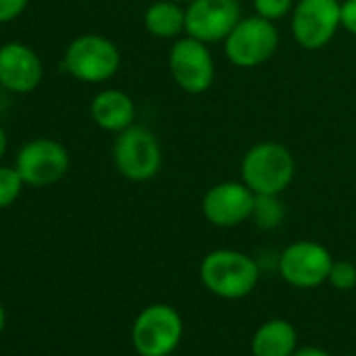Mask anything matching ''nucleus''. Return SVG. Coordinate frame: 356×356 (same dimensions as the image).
I'll return each instance as SVG.
<instances>
[{"label":"nucleus","mask_w":356,"mask_h":356,"mask_svg":"<svg viewBox=\"0 0 356 356\" xmlns=\"http://www.w3.org/2000/svg\"><path fill=\"white\" fill-rule=\"evenodd\" d=\"M296 176L291 151L275 140H262L250 147L241 159V181L256 195H281Z\"/></svg>","instance_id":"f257e3e1"},{"label":"nucleus","mask_w":356,"mask_h":356,"mask_svg":"<svg viewBox=\"0 0 356 356\" xmlns=\"http://www.w3.org/2000/svg\"><path fill=\"white\" fill-rule=\"evenodd\" d=\"M200 277L206 289L214 296L225 300H241L256 289L260 266L243 252L214 250L202 260Z\"/></svg>","instance_id":"f03ea898"},{"label":"nucleus","mask_w":356,"mask_h":356,"mask_svg":"<svg viewBox=\"0 0 356 356\" xmlns=\"http://www.w3.org/2000/svg\"><path fill=\"white\" fill-rule=\"evenodd\" d=\"M279 40L281 36L275 22H268L254 13L250 17H241L222 47L229 63L241 70H252L264 65L275 57Z\"/></svg>","instance_id":"7ed1b4c3"},{"label":"nucleus","mask_w":356,"mask_h":356,"mask_svg":"<svg viewBox=\"0 0 356 356\" xmlns=\"http://www.w3.org/2000/svg\"><path fill=\"white\" fill-rule=\"evenodd\" d=\"M163 161L157 136L138 124L118 132L113 143V163L118 172L132 183H145L159 172Z\"/></svg>","instance_id":"20e7f679"},{"label":"nucleus","mask_w":356,"mask_h":356,"mask_svg":"<svg viewBox=\"0 0 356 356\" xmlns=\"http://www.w3.org/2000/svg\"><path fill=\"white\" fill-rule=\"evenodd\" d=\"M168 67L174 84L187 95L208 92L216 78V63L210 53V44L187 34L172 42Z\"/></svg>","instance_id":"39448f33"},{"label":"nucleus","mask_w":356,"mask_h":356,"mask_svg":"<svg viewBox=\"0 0 356 356\" xmlns=\"http://www.w3.org/2000/svg\"><path fill=\"white\" fill-rule=\"evenodd\" d=\"M291 36L306 51L325 49L341 30V0H296Z\"/></svg>","instance_id":"423d86ee"},{"label":"nucleus","mask_w":356,"mask_h":356,"mask_svg":"<svg viewBox=\"0 0 356 356\" xmlns=\"http://www.w3.org/2000/svg\"><path fill=\"white\" fill-rule=\"evenodd\" d=\"M183 339V318L168 304H151L138 312L132 327V346L140 356L172 354Z\"/></svg>","instance_id":"0eeeda50"},{"label":"nucleus","mask_w":356,"mask_h":356,"mask_svg":"<svg viewBox=\"0 0 356 356\" xmlns=\"http://www.w3.org/2000/svg\"><path fill=\"white\" fill-rule=\"evenodd\" d=\"M122 57L118 47L99 34H84L76 38L65 51V70L90 84L105 82L113 78L120 70Z\"/></svg>","instance_id":"6e6552de"},{"label":"nucleus","mask_w":356,"mask_h":356,"mask_svg":"<svg viewBox=\"0 0 356 356\" xmlns=\"http://www.w3.org/2000/svg\"><path fill=\"white\" fill-rule=\"evenodd\" d=\"M279 273L283 281L298 289H314L329 279V270L333 266L331 252L318 241H293L287 245L279 260Z\"/></svg>","instance_id":"1a4fd4ad"},{"label":"nucleus","mask_w":356,"mask_h":356,"mask_svg":"<svg viewBox=\"0 0 356 356\" xmlns=\"http://www.w3.org/2000/svg\"><path fill=\"white\" fill-rule=\"evenodd\" d=\"M256 193L243 181H222L212 185L204 200V218L218 229H233L252 220Z\"/></svg>","instance_id":"9d476101"},{"label":"nucleus","mask_w":356,"mask_h":356,"mask_svg":"<svg viewBox=\"0 0 356 356\" xmlns=\"http://www.w3.org/2000/svg\"><path fill=\"white\" fill-rule=\"evenodd\" d=\"M241 17L239 0H193L187 5V36L206 44L225 42Z\"/></svg>","instance_id":"9b49d317"},{"label":"nucleus","mask_w":356,"mask_h":356,"mask_svg":"<svg viewBox=\"0 0 356 356\" xmlns=\"http://www.w3.org/2000/svg\"><path fill=\"white\" fill-rule=\"evenodd\" d=\"M17 170L24 183L32 187H49L61 181L70 170V155L61 143L53 138H36L22 147Z\"/></svg>","instance_id":"f8f14e48"},{"label":"nucleus","mask_w":356,"mask_h":356,"mask_svg":"<svg viewBox=\"0 0 356 356\" xmlns=\"http://www.w3.org/2000/svg\"><path fill=\"white\" fill-rule=\"evenodd\" d=\"M42 80V63L38 55L19 42L0 49V84L11 92H32Z\"/></svg>","instance_id":"ddd939ff"},{"label":"nucleus","mask_w":356,"mask_h":356,"mask_svg":"<svg viewBox=\"0 0 356 356\" xmlns=\"http://www.w3.org/2000/svg\"><path fill=\"white\" fill-rule=\"evenodd\" d=\"M90 115L95 124L107 132H122L134 124L136 105L134 101L115 88L101 90L90 103Z\"/></svg>","instance_id":"4468645a"},{"label":"nucleus","mask_w":356,"mask_h":356,"mask_svg":"<svg viewBox=\"0 0 356 356\" xmlns=\"http://www.w3.org/2000/svg\"><path fill=\"white\" fill-rule=\"evenodd\" d=\"M143 24L153 38L178 40L187 34V7L174 0H157L147 7Z\"/></svg>","instance_id":"2eb2a0df"},{"label":"nucleus","mask_w":356,"mask_h":356,"mask_svg":"<svg viewBox=\"0 0 356 356\" xmlns=\"http://www.w3.org/2000/svg\"><path fill=\"white\" fill-rule=\"evenodd\" d=\"M298 333L291 323L270 318L262 323L252 337L254 356H291L298 348Z\"/></svg>","instance_id":"dca6fc26"},{"label":"nucleus","mask_w":356,"mask_h":356,"mask_svg":"<svg viewBox=\"0 0 356 356\" xmlns=\"http://www.w3.org/2000/svg\"><path fill=\"white\" fill-rule=\"evenodd\" d=\"M283 218H285V206L279 195H256L252 220L256 222L258 229L273 231L283 222Z\"/></svg>","instance_id":"f3484780"},{"label":"nucleus","mask_w":356,"mask_h":356,"mask_svg":"<svg viewBox=\"0 0 356 356\" xmlns=\"http://www.w3.org/2000/svg\"><path fill=\"white\" fill-rule=\"evenodd\" d=\"M24 187V178L17 168L0 165V210L15 204Z\"/></svg>","instance_id":"a211bd4d"},{"label":"nucleus","mask_w":356,"mask_h":356,"mask_svg":"<svg viewBox=\"0 0 356 356\" xmlns=\"http://www.w3.org/2000/svg\"><path fill=\"white\" fill-rule=\"evenodd\" d=\"M254 13L268 19V22H281L287 15H291L296 0H254Z\"/></svg>","instance_id":"6ab92c4d"},{"label":"nucleus","mask_w":356,"mask_h":356,"mask_svg":"<svg viewBox=\"0 0 356 356\" xmlns=\"http://www.w3.org/2000/svg\"><path fill=\"white\" fill-rule=\"evenodd\" d=\"M335 289L339 291H348L356 287V266L348 260H333V266L329 270V279H327Z\"/></svg>","instance_id":"aec40b11"},{"label":"nucleus","mask_w":356,"mask_h":356,"mask_svg":"<svg viewBox=\"0 0 356 356\" xmlns=\"http://www.w3.org/2000/svg\"><path fill=\"white\" fill-rule=\"evenodd\" d=\"M30 0H0V24H7L24 13Z\"/></svg>","instance_id":"412c9836"},{"label":"nucleus","mask_w":356,"mask_h":356,"mask_svg":"<svg viewBox=\"0 0 356 356\" xmlns=\"http://www.w3.org/2000/svg\"><path fill=\"white\" fill-rule=\"evenodd\" d=\"M341 30L356 36V0H341Z\"/></svg>","instance_id":"4be33fe9"},{"label":"nucleus","mask_w":356,"mask_h":356,"mask_svg":"<svg viewBox=\"0 0 356 356\" xmlns=\"http://www.w3.org/2000/svg\"><path fill=\"white\" fill-rule=\"evenodd\" d=\"M291 356H331V354L321 350V348H316V346H304V348L296 350Z\"/></svg>","instance_id":"5701e85b"},{"label":"nucleus","mask_w":356,"mask_h":356,"mask_svg":"<svg viewBox=\"0 0 356 356\" xmlns=\"http://www.w3.org/2000/svg\"><path fill=\"white\" fill-rule=\"evenodd\" d=\"M5 151H7V134L3 128H0V157L5 155Z\"/></svg>","instance_id":"b1692460"},{"label":"nucleus","mask_w":356,"mask_h":356,"mask_svg":"<svg viewBox=\"0 0 356 356\" xmlns=\"http://www.w3.org/2000/svg\"><path fill=\"white\" fill-rule=\"evenodd\" d=\"M3 327H5V308L0 306V331H3Z\"/></svg>","instance_id":"393cba45"},{"label":"nucleus","mask_w":356,"mask_h":356,"mask_svg":"<svg viewBox=\"0 0 356 356\" xmlns=\"http://www.w3.org/2000/svg\"><path fill=\"white\" fill-rule=\"evenodd\" d=\"M174 3H181V5H189V3H193V0H174Z\"/></svg>","instance_id":"a878e982"},{"label":"nucleus","mask_w":356,"mask_h":356,"mask_svg":"<svg viewBox=\"0 0 356 356\" xmlns=\"http://www.w3.org/2000/svg\"><path fill=\"white\" fill-rule=\"evenodd\" d=\"M163 356H176V354H174V352H172V354H163Z\"/></svg>","instance_id":"bb28decb"},{"label":"nucleus","mask_w":356,"mask_h":356,"mask_svg":"<svg viewBox=\"0 0 356 356\" xmlns=\"http://www.w3.org/2000/svg\"><path fill=\"white\" fill-rule=\"evenodd\" d=\"M346 356H348V354H346Z\"/></svg>","instance_id":"cd10ccee"}]
</instances>
